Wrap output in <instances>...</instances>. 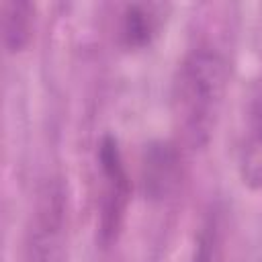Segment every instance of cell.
I'll return each mask as SVG.
<instances>
[{
    "instance_id": "cell-7",
    "label": "cell",
    "mask_w": 262,
    "mask_h": 262,
    "mask_svg": "<svg viewBox=\"0 0 262 262\" xmlns=\"http://www.w3.org/2000/svg\"><path fill=\"white\" fill-rule=\"evenodd\" d=\"M35 6L29 0H2L0 25L2 45L8 53H18L31 39Z\"/></svg>"
},
{
    "instance_id": "cell-4",
    "label": "cell",
    "mask_w": 262,
    "mask_h": 262,
    "mask_svg": "<svg viewBox=\"0 0 262 262\" xmlns=\"http://www.w3.org/2000/svg\"><path fill=\"white\" fill-rule=\"evenodd\" d=\"M141 190L149 201L168 199L180 184L182 158L180 149L172 141L154 139L143 147L141 154Z\"/></svg>"
},
{
    "instance_id": "cell-5",
    "label": "cell",
    "mask_w": 262,
    "mask_h": 262,
    "mask_svg": "<svg viewBox=\"0 0 262 262\" xmlns=\"http://www.w3.org/2000/svg\"><path fill=\"white\" fill-rule=\"evenodd\" d=\"M168 4L162 2H131L123 8L121 14V39L131 49H141L154 41L158 35Z\"/></svg>"
},
{
    "instance_id": "cell-1",
    "label": "cell",
    "mask_w": 262,
    "mask_h": 262,
    "mask_svg": "<svg viewBox=\"0 0 262 262\" xmlns=\"http://www.w3.org/2000/svg\"><path fill=\"white\" fill-rule=\"evenodd\" d=\"M227 80V61L215 47H194L178 63L172 84V119L186 147L203 149L211 141Z\"/></svg>"
},
{
    "instance_id": "cell-6",
    "label": "cell",
    "mask_w": 262,
    "mask_h": 262,
    "mask_svg": "<svg viewBox=\"0 0 262 262\" xmlns=\"http://www.w3.org/2000/svg\"><path fill=\"white\" fill-rule=\"evenodd\" d=\"M237 172L248 188H262V96L254 100L248 115V125L237 149Z\"/></svg>"
},
{
    "instance_id": "cell-3",
    "label": "cell",
    "mask_w": 262,
    "mask_h": 262,
    "mask_svg": "<svg viewBox=\"0 0 262 262\" xmlns=\"http://www.w3.org/2000/svg\"><path fill=\"white\" fill-rule=\"evenodd\" d=\"M98 166L102 178L100 190V237L102 242H111L125 217V209L129 203V176L123 164V156L119 143L113 135H104L98 147Z\"/></svg>"
},
{
    "instance_id": "cell-2",
    "label": "cell",
    "mask_w": 262,
    "mask_h": 262,
    "mask_svg": "<svg viewBox=\"0 0 262 262\" xmlns=\"http://www.w3.org/2000/svg\"><path fill=\"white\" fill-rule=\"evenodd\" d=\"M68 186L59 176L45 178L33 199L25 250L29 262H63L68 244Z\"/></svg>"
}]
</instances>
